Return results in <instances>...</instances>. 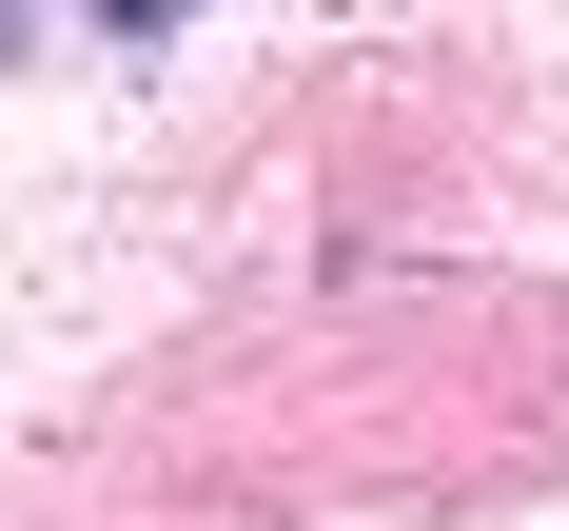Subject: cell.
<instances>
[{
  "label": "cell",
  "mask_w": 569,
  "mask_h": 531,
  "mask_svg": "<svg viewBox=\"0 0 569 531\" xmlns=\"http://www.w3.org/2000/svg\"><path fill=\"white\" fill-rule=\"evenodd\" d=\"M0 59H20V0H0Z\"/></svg>",
  "instance_id": "2"
},
{
  "label": "cell",
  "mask_w": 569,
  "mask_h": 531,
  "mask_svg": "<svg viewBox=\"0 0 569 531\" xmlns=\"http://www.w3.org/2000/svg\"><path fill=\"white\" fill-rule=\"evenodd\" d=\"M79 20H118V40H158V20H197V0H79Z\"/></svg>",
  "instance_id": "1"
}]
</instances>
